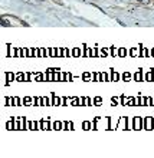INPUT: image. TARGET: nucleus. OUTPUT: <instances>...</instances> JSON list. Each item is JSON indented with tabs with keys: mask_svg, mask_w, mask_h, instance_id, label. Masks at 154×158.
<instances>
[{
	"mask_svg": "<svg viewBox=\"0 0 154 158\" xmlns=\"http://www.w3.org/2000/svg\"><path fill=\"white\" fill-rule=\"evenodd\" d=\"M140 3H143V4H148L150 3V0H138Z\"/></svg>",
	"mask_w": 154,
	"mask_h": 158,
	"instance_id": "1",
	"label": "nucleus"
}]
</instances>
